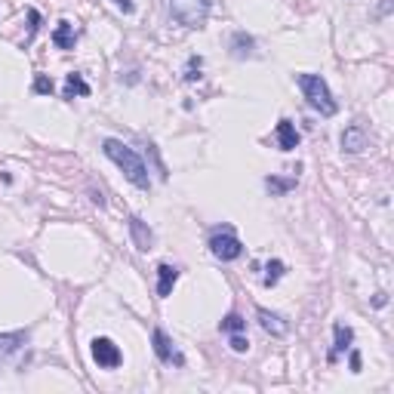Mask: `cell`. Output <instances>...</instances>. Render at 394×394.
Returning <instances> with one entry per match:
<instances>
[{
  "instance_id": "cell-18",
  "label": "cell",
  "mask_w": 394,
  "mask_h": 394,
  "mask_svg": "<svg viewBox=\"0 0 394 394\" xmlns=\"http://www.w3.org/2000/svg\"><path fill=\"white\" fill-rule=\"evenodd\" d=\"M219 330H225V333H244V330H247V321L238 314V311H231V314H228L225 321L219 323Z\"/></svg>"
},
{
  "instance_id": "cell-2",
  "label": "cell",
  "mask_w": 394,
  "mask_h": 394,
  "mask_svg": "<svg viewBox=\"0 0 394 394\" xmlns=\"http://www.w3.org/2000/svg\"><path fill=\"white\" fill-rule=\"evenodd\" d=\"M296 84L302 87V93H305L308 105L314 108V111H321L323 117L336 114V99H333V93H330L327 80H323L321 74H296Z\"/></svg>"
},
{
  "instance_id": "cell-22",
  "label": "cell",
  "mask_w": 394,
  "mask_h": 394,
  "mask_svg": "<svg viewBox=\"0 0 394 394\" xmlns=\"http://www.w3.org/2000/svg\"><path fill=\"white\" fill-rule=\"evenodd\" d=\"M34 93L50 96V93H53V80L46 78V74H37V80H34Z\"/></svg>"
},
{
  "instance_id": "cell-14",
  "label": "cell",
  "mask_w": 394,
  "mask_h": 394,
  "mask_svg": "<svg viewBox=\"0 0 394 394\" xmlns=\"http://www.w3.org/2000/svg\"><path fill=\"white\" fill-rule=\"evenodd\" d=\"M253 46H256V40L250 37L247 31H234V37H231V53L238 59H247V56H253Z\"/></svg>"
},
{
  "instance_id": "cell-1",
  "label": "cell",
  "mask_w": 394,
  "mask_h": 394,
  "mask_svg": "<svg viewBox=\"0 0 394 394\" xmlns=\"http://www.w3.org/2000/svg\"><path fill=\"white\" fill-rule=\"evenodd\" d=\"M102 151H105L108 161H114L117 167L123 170V176L129 179V182L136 185V188L148 191L151 188V179H148V167H145V161L139 154H136L129 145L117 142V139H105V145H102Z\"/></svg>"
},
{
  "instance_id": "cell-11",
  "label": "cell",
  "mask_w": 394,
  "mask_h": 394,
  "mask_svg": "<svg viewBox=\"0 0 394 394\" xmlns=\"http://www.w3.org/2000/svg\"><path fill=\"white\" fill-rule=\"evenodd\" d=\"M129 234H133V244L136 250H151V244H154V234H151V228L142 222V219H129Z\"/></svg>"
},
{
  "instance_id": "cell-12",
  "label": "cell",
  "mask_w": 394,
  "mask_h": 394,
  "mask_svg": "<svg viewBox=\"0 0 394 394\" xmlns=\"http://www.w3.org/2000/svg\"><path fill=\"white\" fill-rule=\"evenodd\" d=\"M274 136H278V148L280 151H293L296 145H299V133H296L293 120H280L278 129H274Z\"/></svg>"
},
{
  "instance_id": "cell-21",
  "label": "cell",
  "mask_w": 394,
  "mask_h": 394,
  "mask_svg": "<svg viewBox=\"0 0 394 394\" xmlns=\"http://www.w3.org/2000/svg\"><path fill=\"white\" fill-rule=\"evenodd\" d=\"M200 68H204V59H200V56H191V59H188V71H185V80H197V78H200Z\"/></svg>"
},
{
  "instance_id": "cell-5",
  "label": "cell",
  "mask_w": 394,
  "mask_h": 394,
  "mask_svg": "<svg viewBox=\"0 0 394 394\" xmlns=\"http://www.w3.org/2000/svg\"><path fill=\"white\" fill-rule=\"evenodd\" d=\"M93 361L99 366H105V370H114V366H120L123 355L108 336H96L93 339Z\"/></svg>"
},
{
  "instance_id": "cell-15",
  "label": "cell",
  "mask_w": 394,
  "mask_h": 394,
  "mask_svg": "<svg viewBox=\"0 0 394 394\" xmlns=\"http://www.w3.org/2000/svg\"><path fill=\"white\" fill-rule=\"evenodd\" d=\"M336 345H333V351H330V361H336L342 351H348L351 348V339H355V333H351V327H342V323H336Z\"/></svg>"
},
{
  "instance_id": "cell-4",
  "label": "cell",
  "mask_w": 394,
  "mask_h": 394,
  "mask_svg": "<svg viewBox=\"0 0 394 394\" xmlns=\"http://www.w3.org/2000/svg\"><path fill=\"white\" fill-rule=\"evenodd\" d=\"M210 253L216 256L219 262H234L244 256V244H240V238L231 228H216V231L210 234Z\"/></svg>"
},
{
  "instance_id": "cell-9",
  "label": "cell",
  "mask_w": 394,
  "mask_h": 394,
  "mask_svg": "<svg viewBox=\"0 0 394 394\" xmlns=\"http://www.w3.org/2000/svg\"><path fill=\"white\" fill-rule=\"evenodd\" d=\"M176 280H179V268L163 262V265L157 268V296H161V299H167V296L172 293V287H176Z\"/></svg>"
},
{
  "instance_id": "cell-7",
  "label": "cell",
  "mask_w": 394,
  "mask_h": 394,
  "mask_svg": "<svg viewBox=\"0 0 394 394\" xmlns=\"http://www.w3.org/2000/svg\"><path fill=\"white\" fill-rule=\"evenodd\" d=\"M256 317H259V327L265 330L268 336H287L289 323L283 321L280 314H274V311H268V308H259V311H256Z\"/></svg>"
},
{
  "instance_id": "cell-10",
  "label": "cell",
  "mask_w": 394,
  "mask_h": 394,
  "mask_svg": "<svg viewBox=\"0 0 394 394\" xmlns=\"http://www.w3.org/2000/svg\"><path fill=\"white\" fill-rule=\"evenodd\" d=\"M25 342H28V333H3L0 336V361L19 355L25 348Z\"/></svg>"
},
{
  "instance_id": "cell-3",
  "label": "cell",
  "mask_w": 394,
  "mask_h": 394,
  "mask_svg": "<svg viewBox=\"0 0 394 394\" xmlns=\"http://www.w3.org/2000/svg\"><path fill=\"white\" fill-rule=\"evenodd\" d=\"M213 0H170V16L185 28H204Z\"/></svg>"
},
{
  "instance_id": "cell-19",
  "label": "cell",
  "mask_w": 394,
  "mask_h": 394,
  "mask_svg": "<svg viewBox=\"0 0 394 394\" xmlns=\"http://www.w3.org/2000/svg\"><path fill=\"white\" fill-rule=\"evenodd\" d=\"M280 274H283V262L280 259H271L265 265V278H262V283H265V287H274V283L280 280Z\"/></svg>"
},
{
  "instance_id": "cell-17",
  "label": "cell",
  "mask_w": 394,
  "mask_h": 394,
  "mask_svg": "<svg viewBox=\"0 0 394 394\" xmlns=\"http://www.w3.org/2000/svg\"><path fill=\"white\" fill-rule=\"evenodd\" d=\"M265 188L271 195H287L289 188H296V179H278V176H268L265 179Z\"/></svg>"
},
{
  "instance_id": "cell-24",
  "label": "cell",
  "mask_w": 394,
  "mask_h": 394,
  "mask_svg": "<svg viewBox=\"0 0 394 394\" xmlns=\"http://www.w3.org/2000/svg\"><path fill=\"white\" fill-rule=\"evenodd\" d=\"M348 364H351V373H361V355H357V351H351Z\"/></svg>"
},
{
  "instance_id": "cell-13",
  "label": "cell",
  "mask_w": 394,
  "mask_h": 394,
  "mask_svg": "<svg viewBox=\"0 0 394 394\" xmlns=\"http://www.w3.org/2000/svg\"><path fill=\"white\" fill-rule=\"evenodd\" d=\"M53 44L59 46V50H74V44H78V31H74L71 22H59L56 31H53Z\"/></svg>"
},
{
  "instance_id": "cell-6",
  "label": "cell",
  "mask_w": 394,
  "mask_h": 394,
  "mask_svg": "<svg viewBox=\"0 0 394 394\" xmlns=\"http://www.w3.org/2000/svg\"><path fill=\"white\" fill-rule=\"evenodd\" d=\"M151 342H154V355L161 357L163 364H176V366H182V364H185V357L176 351L172 339L163 333V330H154V333H151Z\"/></svg>"
},
{
  "instance_id": "cell-8",
  "label": "cell",
  "mask_w": 394,
  "mask_h": 394,
  "mask_svg": "<svg viewBox=\"0 0 394 394\" xmlns=\"http://www.w3.org/2000/svg\"><path fill=\"white\" fill-rule=\"evenodd\" d=\"M342 148L348 151V154H361V151L366 148V129L357 127V123L355 127H348L342 133Z\"/></svg>"
},
{
  "instance_id": "cell-20",
  "label": "cell",
  "mask_w": 394,
  "mask_h": 394,
  "mask_svg": "<svg viewBox=\"0 0 394 394\" xmlns=\"http://www.w3.org/2000/svg\"><path fill=\"white\" fill-rule=\"evenodd\" d=\"M231 351L247 355V351H250V339H247L244 333H231Z\"/></svg>"
},
{
  "instance_id": "cell-16",
  "label": "cell",
  "mask_w": 394,
  "mask_h": 394,
  "mask_svg": "<svg viewBox=\"0 0 394 394\" xmlns=\"http://www.w3.org/2000/svg\"><path fill=\"white\" fill-rule=\"evenodd\" d=\"M74 96H89V84L80 74H68L65 78V99H74Z\"/></svg>"
},
{
  "instance_id": "cell-23",
  "label": "cell",
  "mask_w": 394,
  "mask_h": 394,
  "mask_svg": "<svg viewBox=\"0 0 394 394\" xmlns=\"http://www.w3.org/2000/svg\"><path fill=\"white\" fill-rule=\"evenodd\" d=\"M111 3L117 6V10H123V12H133V10H136L133 0H111Z\"/></svg>"
}]
</instances>
